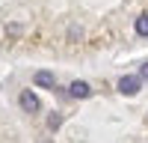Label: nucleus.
I'll list each match as a JSON object with an SVG mask.
<instances>
[{
	"mask_svg": "<svg viewBox=\"0 0 148 143\" xmlns=\"http://www.w3.org/2000/svg\"><path fill=\"white\" fill-rule=\"evenodd\" d=\"M59 125H62V116H59V113H51V116H47V128H51V131H56Z\"/></svg>",
	"mask_w": 148,
	"mask_h": 143,
	"instance_id": "obj_6",
	"label": "nucleus"
},
{
	"mask_svg": "<svg viewBox=\"0 0 148 143\" xmlns=\"http://www.w3.org/2000/svg\"><path fill=\"white\" fill-rule=\"evenodd\" d=\"M136 36H148V12L136 18Z\"/></svg>",
	"mask_w": 148,
	"mask_h": 143,
	"instance_id": "obj_5",
	"label": "nucleus"
},
{
	"mask_svg": "<svg viewBox=\"0 0 148 143\" xmlns=\"http://www.w3.org/2000/svg\"><path fill=\"white\" fill-rule=\"evenodd\" d=\"M139 75H142V78H148V63H145V66L139 69Z\"/></svg>",
	"mask_w": 148,
	"mask_h": 143,
	"instance_id": "obj_7",
	"label": "nucleus"
},
{
	"mask_svg": "<svg viewBox=\"0 0 148 143\" xmlns=\"http://www.w3.org/2000/svg\"><path fill=\"white\" fill-rule=\"evenodd\" d=\"M18 104H21L24 113H36V110H39V99H36L33 90H24V92L18 95Z\"/></svg>",
	"mask_w": 148,
	"mask_h": 143,
	"instance_id": "obj_3",
	"label": "nucleus"
},
{
	"mask_svg": "<svg viewBox=\"0 0 148 143\" xmlns=\"http://www.w3.org/2000/svg\"><path fill=\"white\" fill-rule=\"evenodd\" d=\"M42 143H51V140H42Z\"/></svg>",
	"mask_w": 148,
	"mask_h": 143,
	"instance_id": "obj_8",
	"label": "nucleus"
},
{
	"mask_svg": "<svg viewBox=\"0 0 148 143\" xmlns=\"http://www.w3.org/2000/svg\"><path fill=\"white\" fill-rule=\"evenodd\" d=\"M33 83L36 87H42V90H56V75L53 72H47V69H39L33 75Z\"/></svg>",
	"mask_w": 148,
	"mask_h": 143,
	"instance_id": "obj_2",
	"label": "nucleus"
},
{
	"mask_svg": "<svg viewBox=\"0 0 148 143\" xmlns=\"http://www.w3.org/2000/svg\"><path fill=\"white\" fill-rule=\"evenodd\" d=\"M139 87H142V78L139 75H125V78L119 81V92L121 95H136Z\"/></svg>",
	"mask_w": 148,
	"mask_h": 143,
	"instance_id": "obj_1",
	"label": "nucleus"
},
{
	"mask_svg": "<svg viewBox=\"0 0 148 143\" xmlns=\"http://www.w3.org/2000/svg\"><path fill=\"white\" fill-rule=\"evenodd\" d=\"M68 95H71V99H89V95H92V87H89L86 81H74L71 87H68Z\"/></svg>",
	"mask_w": 148,
	"mask_h": 143,
	"instance_id": "obj_4",
	"label": "nucleus"
}]
</instances>
